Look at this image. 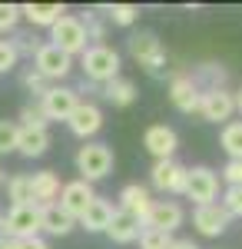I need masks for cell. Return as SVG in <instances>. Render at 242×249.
I'll return each mask as SVG.
<instances>
[{
	"label": "cell",
	"mask_w": 242,
	"mask_h": 249,
	"mask_svg": "<svg viewBox=\"0 0 242 249\" xmlns=\"http://www.w3.org/2000/svg\"><path fill=\"white\" fill-rule=\"evenodd\" d=\"M232 96H236V113H242V87H239V90H236Z\"/></svg>",
	"instance_id": "cell-40"
},
{
	"label": "cell",
	"mask_w": 242,
	"mask_h": 249,
	"mask_svg": "<svg viewBox=\"0 0 242 249\" xmlns=\"http://www.w3.org/2000/svg\"><path fill=\"white\" fill-rule=\"evenodd\" d=\"M40 232V206H10L3 213V239H34Z\"/></svg>",
	"instance_id": "cell-4"
},
{
	"label": "cell",
	"mask_w": 242,
	"mask_h": 249,
	"mask_svg": "<svg viewBox=\"0 0 242 249\" xmlns=\"http://www.w3.org/2000/svg\"><path fill=\"white\" fill-rule=\"evenodd\" d=\"M139 232H143V223L136 216H130V213H123V210H113V219H110V226H106V236H110L113 243H136Z\"/></svg>",
	"instance_id": "cell-20"
},
{
	"label": "cell",
	"mask_w": 242,
	"mask_h": 249,
	"mask_svg": "<svg viewBox=\"0 0 242 249\" xmlns=\"http://www.w3.org/2000/svg\"><path fill=\"white\" fill-rule=\"evenodd\" d=\"M100 93L106 96L113 107H130L133 100H136V83H133V80L116 77V80H110V83H103Z\"/></svg>",
	"instance_id": "cell-24"
},
{
	"label": "cell",
	"mask_w": 242,
	"mask_h": 249,
	"mask_svg": "<svg viewBox=\"0 0 242 249\" xmlns=\"http://www.w3.org/2000/svg\"><path fill=\"white\" fill-rule=\"evenodd\" d=\"M20 126H27V130H47V116L40 110V103H27L23 110H20Z\"/></svg>",
	"instance_id": "cell-31"
},
{
	"label": "cell",
	"mask_w": 242,
	"mask_h": 249,
	"mask_svg": "<svg viewBox=\"0 0 242 249\" xmlns=\"http://www.w3.org/2000/svg\"><path fill=\"white\" fill-rule=\"evenodd\" d=\"M3 249H50L40 236H34V239H3Z\"/></svg>",
	"instance_id": "cell-38"
},
{
	"label": "cell",
	"mask_w": 242,
	"mask_h": 249,
	"mask_svg": "<svg viewBox=\"0 0 242 249\" xmlns=\"http://www.w3.org/2000/svg\"><path fill=\"white\" fill-rule=\"evenodd\" d=\"M73 226H76V219L70 213H63L56 203L40 206V232H47V236H70Z\"/></svg>",
	"instance_id": "cell-18"
},
{
	"label": "cell",
	"mask_w": 242,
	"mask_h": 249,
	"mask_svg": "<svg viewBox=\"0 0 242 249\" xmlns=\"http://www.w3.org/2000/svg\"><path fill=\"white\" fill-rule=\"evenodd\" d=\"M17 20H20V7H17V3H0V34L14 30Z\"/></svg>",
	"instance_id": "cell-35"
},
{
	"label": "cell",
	"mask_w": 242,
	"mask_h": 249,
	"mask_svg": "<svg viewBox=\"0 0 242 249\" xmlns=\"http://www.w3.org/2000/svg\"><path fill=\"white\" fill-rule=\"evenodd\" d=\"M23 87H27V90H30V93H34V96L40 100V96L47 93V90H50L53 83H50V80H43V77L37 73V70H27V73H23Z\"/></svg>",
	"instance_id": "cell-33"
},
{
	"label": "cell",
	"mask_w": 242,
	"mask_h": 249,
	"mask_svg": "<svg viewBox=\"0 0 242 249\" xmlns=\"http://www.w3.org/2000/svg\"><path fill=\"white\" fill-rule=\"evenodd\" d=\"M192 226L203 232V236H223L229 230V213L219 203H206L192 210Z\"/></svg>",
	"instance_id": "cell-15"
},
{
	"label": "cell",
	"mask_w": 242,
	"mask_h": 249,
	"mask_svg": "<svg viewBox=\"0 0 242 249\" xmlns=\"http://www.w3.org/2000/svg\"><path fill=\"white\" fill-rule=\"evenodd\" d=\"M10 43H14V50H17L20 57H23V53H30V57H37V50L43 47V43H40V40L34 37V34H17V37L10 40Z\"/></svg>",
	"instance_id": "cell-32"
},
{
	"label": "cell",
	"mask_w": 242,
	"mask_h": 249,
	"mask_svg": "<svg viewBox=\"0 0 242 249\" xmlns=\"http://www.w3.org/2000/svg\"><path fill=\"white\" fill-rule=\"evenodd\" d=\"M143 146H146L156 160H173L176 146H179V140H176V130H173V126L156 123V126H149L146 133H143Z\"/></svg>",
	"instance_id": "cell-16"
},
{
	"label": "cell",
	"mask_w": 242,
	"mask_h": 249,
	"mask_svg": "<svg viewBox=\"0 0 242 249\" xmlns=\"http://www.w3.org/2000/svg\"><path fill=\"white\" fill-rule=\"evenodd\" d=\"M169 249H199V246H196L192 239H173V246H169Z\"/></svg>",
	"instance_id": "cell-39"
},
{
	"label": "cell",
	"mask_w": 242,
	"mask_h": 249,
	"mask_svg": "<svg viewBox=\"0 0 242 249\" xmlns=\"http://www.w3.org/2000/svg\"><path fill=\"white\" fill-rule=\"evenodd\" d=\"M47 146H50V133H47V130H27V126H20V140H17L20 156H27V160L43 156Z\"/></svg>",
	"instance_id": "cell-23"
},
{
	"label": "cell",
	"mask_w": 242,
	"mask_h": 249,
	"mask_svg": "<svg viewBox=\"0 0 242 249\" xmlns=\"http://www.w3.org/2000/svg\"><path fill=\"white\" fill-rule=\"evenodd\" d=\"M106 17H110L116 27H133L136 17H139V10H136L133 3H113V7H106Z\"/></svg>",
	"instance_id": "cell-29"
},
{
	"label": "cell",
	"mask_w": 242,
	"mask_h": 249,
	"mask_svg": "<svg viewBox=\"0 0 242 249\" xmlns=\"http://www.w3.org/2000/svg\"><path fill=\"white\" fill-rule=\"evenodd\" d=\"M186 199H192L196 206H206V203H216L219 196V176L209 170V166H192L186 176Z\"/></svg>",
	"instance_id": "cell-6"
},
{
	"label": "cell",
	"mask_w": 242,
	"mask_h": 249,
	"mask_svg": "<svg viewBox=\"0 0 242 249\" xmlns=\"http://www.w3.org/2000/svg\"><path fill=\"white\" fill-rule=\"evenodd\" d=\"M199 96H203V90L196 87L192 73H173V80H169V100H173V107L179 113H196L199 110Z\"/></svg>",
	"instance_id": "cell-13"
},
{
	"label": "cell",
	"mask_w": 242,
	"mask_h": 249,
	"mask_svg": "<svg viewBox=\"0 0 242 249\" xmlns=\"http://www.w3.org/2000/svg\"><path fill=\"white\" fill-rule=\"evenodd\" d=\"M20 53L14 50V43L10 40H0V73H7V70H14L17 67Z\"/></svg>",
	"instance_id": "cell-36"
},
{
	"label": "cell",
	"mask_w": 242,
	"mask_h": 249,
	"mask_svg": "<svg viewBox=\"0 0 242 249\" xmlns=\"http://www.w3.org/2000/svg\"><path fill=\"white\" fill-rule=\"evenodd\" d=\"M0 239H3V213H0Z\"/></svg>",
	"instance_id": "cell-41"
},
{
	"label": "cell",
	"mask_w": 242,
	"mask_h": 249,
	"mask_svg": "<svg viewBox=\"0 0 242 249\" xmlns=\"http://www.w3.org/2000/svg\"><path fill=\"white\" fill-rule=\"evenodd\" d=\"M183 219H186V216H183V206H179V203H173V199H153V206H149L143 226L173 236V232L183 226Z\"/></svg>",
	"instance_id": "cell-9"
},
{
	"label": "cell",
	"mask_w": 242,
	"mask_h": 249,
	"mask_svg": "<svg viewBox=\"0 0 242 249\" xmlns=\"http://www.w3.org/2000/svg\"><path fill=\"white\" fill-rule=\"evenodd\" d=\"M96 199L93 193V183H86V179H73V183H63V190H60V199H56V206L63 213H70L73 219H80L86 206Z\"/></svg>",
	"instance_id": "cell-12"
},
{
	"label": "cell",
	"mask_w": 242,
	"mask_h": 249,
	"mask_svg": "<svg viewBox=\"0 0 242 249\" xmlns=\"http://www.w3.org/2000/svg\"><path fill=\"white\" fill-rule=\"evenodd\" d=\"M63 14H67L63 3H23L20 7V17H27L34 27H53Z\"/></svg>",
	"instance_id": "cell-22"
},
{
	"label": "cell",
	"mask_w": 242,
	"mask_h": 249,
	"mask_svg": "<svg viewBox=\"0 0 242 249\" xmlns=\"http://www.w3.org/2000/svg\"><path fill=\"white\" fill-rule=\"evenodd\" d=\"M192 80H196V87H199L203 93L206 90H223L225 87V70L219 67V63H203Z\"/></svg>",
	"instance_id": "cell-25"
},
{
	"label": "cell",
	"mask_w": 242,
	"mask_h": 249,
	"mask_svg": "<svg viewBox=\"0 0 242 249\" xmlns=\"http://www.w3.org/2000/svg\"><path fill=\"white\" fill-rule=\"evenodd\" d=\"M0 249H3V239H0Z\"/></svg>",
	"instance_id": "cell-43"
},
{
	"label": "cell",
	"mask_w": 242,
	"mask_h": 249,
	"mask_svg": "<svg viewBox=\"0 0 242 249\" xmlns=\"http://www.w3.org/2000/svg\"><path fill=\"white\" fill-rule=\"evenodd\" d=\"M186 176L189 170L176 160H156L149 170V179L159 193H186Z\"/></svg>",
	"instance_id": "cell-11"
},
{
	"label": "cell",
	"mask_w": 242,
	"mask_h": 249,
	"mask_svg": "<svg viewBox=\"0 0 242 249\" xmlns=\"http://www.w3.org/2000/svg\"><path fill=\"white\" fill-rule=\"evenodd\" d=\"M76 170H80V179H86V183H96V179L110 176L113 150L106 143H86V146H80V153H76Z\"/></svg>",
	"instance_id": "cell-3"
},
{
	"label": "cell",
	"mask_w": 242,
	"mask_h": 249,
	"mask_svg": "<svg viewBox=\"0 0 242 249\" xmlns=\"http://www.w3.org/2000/svg\"><path fill=\"white\" fill-rule=\"evenodd\" d=\"M149 206H153V196H149L146 186H139V183H126V186L120 190V210L130 213V216H136L139 223L146 219Z\"/></svg>",
	"instance_id": "cell-17"
},
{
	"label": "cell",
	"mask_w": 242,
	"mask_h": 249,
	"mask_svg": "<svg viewBox=\"0 0 242 249\" xmlns=\"http://www.w3.org/2000/svg\"><path fill=\"white\" fill-rule=\"evenodd\" d=\"M219 206H223V210L229 213V219H232V216H242V190H236V186H229Z\"/></svg>",
	"instance_id": "cell-34"
},
{
	"label": "cell",
	"mask_w": 242,
	"mask_h": 249,
	"mask_svg": "<svg viewBox=\"0 0 242 249\" xmlns=\"http://www.w3.org/2000/svg\"><path fill=\"white\" fill-rule=\"evenodd\" d=\"M67 126H70V133H73V136L86 140V136L100 133V126H103V110H100L96 103H76V110L70 113Z\"/></svg>",
	"instance_id": "cell-14"
},
{
	"label": "cell",
	"mask_w": 242,
	"mask_h": 249,
	"mask_svg": "<svg viewBox=\"0 0 242 249\" xmlns=\"http://www.w3.org/2000/svg\"><path fill=\"white\" fill-rule=\"evenodd\" d=\"M34 70H37L43 80H63L70 70H73V57H67L63 50H56L53 43H43L37 50V57H34Z\"/></svg>",
	"instance_id": "cell-7"
},
{
	"label": "cell",
	"mask_w": 242,
	"mask_h": 249,
	"mask_svg": "<svg viewBox=\"0 0 242 249\" xmlns=\"http://www.w3.org/2000/svg\"><path fill=\"white\" fill-rule=\"evenodd\" d=\"M80 67H83V80L103 87V83L120 77V53L106 43H93L80 53Z\"/></svg>",
	"instance_id": "cell-1"
},
{
	"label": "cell",
	"mask_w": 242,
	"mask_h": 249,
	"mask_svg": "<svg viewBox=\"0 0 242 249\" xmlns=\"http://www.w3.org/2000/svg\"><path fill=\"white\" fill-rule=\"evenodd\" d=\"M17 140H20V123L0 120V156L17 153Z\"/></svg>",
	"instance_id": "cell-28"
},
{
	"label": "cell",
	"mask_w": 242,
	"mask_h": 249,
	"mask_svg": "<svg viewBox=\"0 0 242 249\" xmlns=\"http://www.w3.org/2000/svg\"><path fill=\"white\" fill-rule=\"evenodd\" d=\"M223 150L229 153V160H242V120H232L223 126V136H219Z\"/></svg>",
	"instance_id": "cell-26"
},
{
	"label": "cell",
	"mask_w": 242,
	"mask_h": 249,
	"mask_svg": "<svg viewBox=\"0 0 242 249\" xmlns=\"http://www.w3.org/2000/svg\"><path fill=\"white\" fill-rule=\"evenodd\" d=\"M196 113L203 116V120H209V123H225V120H232V113H236V96H232V90H206L203 96H199V110Z\"/></svg>",
	"instance_id": "cell-10"
},
{
	"label": "cell",
	"mask_w": 242,
	"mask_h": 249,
	"mask_svg": "<svg viewBox=\"0 0 242 249\" xmlns=\"http://www.w3.org/2000/svg\"><path fill=\"white\" fill-rule=\"evenodd\" d=\"M3 183H7V176H3V170H0V186H3Z\"/></svg>",
	"instance_id": "cell-42"
},
{
	"label": "cell",
	"mask_w": 242,
	"mask_h": 249,
	"mask_svg": "<svg viewBox=\"0 0 242 249\" xmlns=\"http://www.w3.org/2000/svg\"><path fill=\"white\" fill-rule=\"evenodd\" d=\"M173 246V236L169 232H159V230H146L139 232V249H169Z\"/></svg>",
	"instance_id": "cell-30"
},
{
	"label": "cell",
	"mask_w": 242,
	"mask_h": 249,
	"mask_svg": "<svg viewBox=\"0 0 242 249\" xmlns=\"http://www.w3.org/2000/svg\"><path fill=\"white\" fill-rule=\"evenodd\" d=\"M110 219H113V206L106 203V199H100V196H96L93 203L86 206V213H83L76 223H80V226H83L86 232H106Z\"/></svg>",
	"instance_id": "cell-21"
},
{
	"label": "cell",
	"mask_w": 242,
	"mask_h": 249,
	"mask_svg": "<svg viewBox=\"0 0 242 249\" xmlns=\"http://www.w3.org/2000/svg\"><path fill=\"white\" fill-rule=\"evenodd\" d=\"M86 23L73 14H63V17L56 20L53 27H50V43H53L56 50H63L67 57H73V53H83L86 50Z\"/></svg>",
	"instance_id": "cell-2"
},
{
	"label": "cell",
	"mask_w": 242,
	"mask_h": 249,
	"mask_svg": "<svg viewBox=\"0 0 242 249\" xmlns=\"http://www.w3.org/2000/svg\"><path fill=\"white\" fill-rule=\"evenodd\" d=\"M30 190H34V203L37 206H50V203H56L60 199V176H56L53 170H40L30 176Z\"/></svg>",
	"instance_id": "cell-19"
},
{
	"label": "cell",
	"mask_w": 242,
	"mask_h": 249,
	"mask_svg": "<svg viewBox=\"0 0 242 249\" xmlns=\"http://www.w3.org/2000/svg\"><path fill=\"white\" fill-rule=\"evenodd\" d=\"M40 110H43V116L47 120H70V113L76 110V103H80V96H76L73 87H50L47 93L37 100Z\"/></svg>",
	"instance_id": "cell-8"
},
{
	"label": "cell",
	"mask_w": 242,
	"mask_h": 249,
	"mask_svg": "<svg viewBox=\"0 0 242 249\" xmlns=\"http://www.w3.org/2000/svg\"><path fill=\"white\" fill-rule=\"evenodd\" d=\"M130 53L136 57V63L146 70V73H163V67H166V50H163V43L156 34H133L130 37Z\"/></svg>",
	"instance_id": "cell-5"
},
{
	"label": "cell",
	"mask_w": 242,
	"mask_h": 249,
	"mask_svg": "<svg viewBox=\"0 0 242 249\" xmlns=\"http://www.w3.org/2000/svg\"><path fill=\"white\" fill-rule=\"evenodd\" d=\"M223 179L229 183V186H236V190H242V160H229V163H225Z\"/></svg>",
	"instance_id": "cell-37"
},
{
	"label": "cell",
	"mask_w": 242,
	"mask_h": 249,
	"mask_svg": "<svg viewBox=\"0 0 242 249\" xmlns=\"http://www.w3.org/2000/svg\"><path fill=\"white\" fill-rule=\"evenodd\" d=\"M7 199H10L14 206H27V203H34L30 176H14V179H7Z\"/></svg>",
	"instance_id": "cell-27"
}]
</instances>
